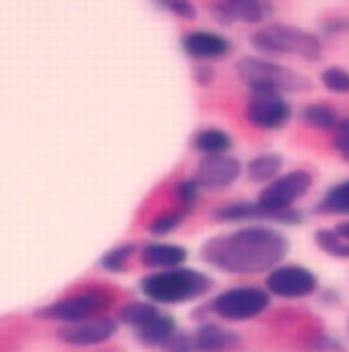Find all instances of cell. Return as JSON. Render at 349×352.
Instances as JSON below:
<instances>
[{
    "mask_svg": "<svg viewBox=\"0 0 349 352\" xmlns=\"http://www.w3.org/2000/svg\"><path fill=\"white\" fill-rule=\"evenodd\" d=\"M289 238L273 224H243L202 246V260L232 276L270 273L286 260Z\"/></svg>",
    "mask_w": 349,
    "mask_h": 352,
    "instance_id": "1",
    "label": "cell"
},
{
    "mask_svg": "<svg viewBox=\"0 0 349 352\" xmlns=\"http://www.w3.org/2000/svg\"><path fill=\"white\" fill-rule=\"evenodd\" d=\"M314 175L308 170H289L281 173L273 183L262 186L257 205L264 213V221L273 224H303V213L297 210V202L311 191Z\"/></svg>",
    "mask_w": 349,
    "mask_h": 352,
    "instance_id": "2",
    "label": "cell"
},
{
    "mask_svg": "<svg viewBox=\"0 0 349 352\" xmlns=\"http://www.w3.org/2000/svg\"><path fill=\"white\" fill-rule=\"evenodd\" d=\"M235 72L240 82L249 88V96H284V93H303L311 88V82L303 74L262 55L240 58L235 63Z\"/></svg>",
    "mask_w": 349,
    "mask_h": 352,
    "instance_id": "3",
    "label": "cell"
},
{
    "mask_svg": "<svg viewBox=\"0 0 349 352\" xmlns=\"http://www.w3.org/2000/svg\"><path fill=\"white\" fill-rule=\"evenodd\" d=\"M251 47L262 58H300V60H319L322 58V38L311 30L295 25H262L251 33Z\"/></svg>",
    "mask_w": 349,
    "mask_h": 352,
    "instance_id": "4",
    "label": "cell"
},
{
    "mask_svg": "<svg viewBox=\"0 0 349 352\" xmlns=\"http://www.w3.org/2000/svg\"><path fill=\"white\" fill-rule=\"evenodd\" d=\"M139 289L153 303H185L207 295L213 289V278L194 267H172L145 276L139 281Z\"/></svg>",
    "mask_w": 349,
    "mask_h": 352,
    "instance_id": "5",
    "label": "cell"
},
{
    "mask_svg": "<svg viewBox=\"0 0 349 352\" xmlns=\"http://www.w3.org/2000/svg\"><path fill=\"white\" fill-rule=\"evenodd\" d=\"M270 298L273 295L264 287L240 284V287H229L218 292L213 298V311L227 322H249L270 309Z\"/></svg>",
    "mask_w": 349,
    "mask_h": 352,
    "instance_id": "6",
    "label": "cell"
},
{
    "mask_svg": "<svg viewBox=\"0 0 349 352\" xmlns=\"http://www.w3.org/2000/svg\"><path fill=\"white\" fill-rule=\"evenodd\" d=\"M264 289L281 300H303L319 292V278L300 263H281L264 276Z\"/></svg>",
    "mask_w": 349,
    "mask_h": 352,
    "instance_id": "7",
    "label": "cell"
},
{
    "mask_svg": "<svg viewBox=\"0 0 349 352\" xmlns=\"http://www.w3.org/2000/svg\"><path fill=\"white\" fill-rule=\"evenodd\" d=\"M109 303H112L109 292H104V289H85V292H77V295H69V298H60V300L44 306L38 311V317L71 325V322H82V320H90V317H98L101 311L109 309Z\"/></svg>",
    "mask_w": 349,
    "mask_h": 352,
    "instance_id": "8",
    "label": "cell"
},
{
    "mask_svg": "<svg viewBox=\"0 0 349 352\" xmlns=\"http://www.w3.org/2000/svg\"><path fill=\"white\" fill-rule=\"evenodd\" d=\"M292 115H295V109L284 96H249L246 120L254 129H262V131L284 129L292 120Z\"/></svg>",
    "mask_w": 349,
    "mask_h": 352,
    "instance_id": "9",
    "label": "cell"
},
{
    "mask_svg": "<svg viewBox=\"0 0 349 352\" xmlns=\"http://www.w3.org/2000/svg\"><path fill=\"white\" fill-rule=\"evenodd\" d=\"M243 173V164L240 159L229 156V153H221V156H202V162L196 164V173L194 180L207 188V191H221V188H229Z\"/></svg>",
    "mask_w": 349,
    "mask_h": 352,
    "instance_id": "10",
    "label": "cell"
},
{
    "mask_svg": "<svg viewBox=\"0 0 349 352\" xmlns=\"http://www.w3.org/2000/svg\"><path fill=\"white\" fill-rule=\"evenodd\" d=\"M183 52L194 60H221L232 52V41L213 30H188L180 38Z\"/></svg>",
    "mask_w": 349,
    "mask_h": 352,
    "instance_id": "11",
    "label": "cell"
},
{
    "mask_svg": "<svg viewBox=\"0 0 349 352\" xmlns=\"http://www.w3.org/2000/svg\"><path fill=\"white\" fill-rule=\"evenodd\" d=\"M117 331V322L109 317H90L82 322H71L60 328V339L66 344H77V347H87V344H101L106 339H112Z\"/></svg>",
    "mask_w": 349,
    "mask_h": 352,
    "instance_id": "12",
    "label": "cell"
},
{
    "mask_svg": "<svg viewBox=\"0 0 349 352\" xmlns=\"http://www.w3.org/2000/svg\"><path fill=\"white\" fill-rule=\"evenodd\" d=\"M210 14L221 25H232V22L260 25L270 14V6H267V0H218V3H213Z\"/></svg>",
    "mask_w": 349,
    "mask_h": 352,
    "instance_id": "13",
    "label": "cell"
},
{
    "mask_svg": "<svg viewBox=\"0 0 349 352\" xmlns=\"http://www.w3.org/2000/svg\"><path fill=\"white\" fill-rule=\"evenodd\" d=\"M240 344V336L218 322H205L194 333V347L196 352H229Z\"/></svg>",
    "mask_w": 349,
    "mask_h": 352,
    "instance_id": "14",
    "label": "cell"
},
{
    "mask_svg": "<svg viewBox=\"0 0 349 352\" xmlns=\"http://www.w3.org/2000/svg\"><path fill=\"white\" fill-rule=\"evenodd\" d=\"M314 243L322 254L336 257V260H349V219L336 221L333 227H322L314 232Z\"/></svg>",
    "mask_w": 349,
    "mask_h": 352,
    "instance_id": "15",
    "label": "cell"
},
{
    "mask_svg": "<svg viewBox=\"0 0 349 352\" xmlns=\"http://www.w3.org/2000/svg\"><path fill=\"white\" fill-rule=\"evenodd\" d=\"M185 257H188V252L183 246H174V243H148L142 249V263L148 267H159V270L183 267Z\"/></svg>",
    "mask_w": 349,
    "mask_h": 352,
    "instance_id": "16",
    "label": "cell"
},
{
    "mask_svg": "<svg viewBox=\"0 0 349 352\" xmlns=\"http://www.w3.org/2000/svg\"><path fill=\"white\" fill-rule=\"evenodd\" d=\"M300 120H303L308 129L333 134L336 126L341 123V115H339L330 104H325V101H311V104H306V107L300 109Z\"/></svg>",
    "mask_w": 349,
    "mask_h": 352,
    "instance_id": "17",
    "label": "cell"
},
{
    "mask_svg": "<svg viewBox=\"0 0 349 352\" xmlns=\"http://www.w3.org/2000/svg\"><path fill=\"white\" fill-rule=\"evenodd\" d=\"M213 219L229 221V224H246V221L260 224V221H264V213H262V208L257 205V199H254V202L238 199V202H229V205L216 208V210H213Z\"/></svg>",
    "mask_w": 349,
    "mask_h": 352,
    "instance_id": "18",
    "label": "cell"
},
{
    "mask_svg": "<svg viewBox=\"0 0 349 352\" xmlns=\"http://www.w3.org/2000/svg\"><path fill=\"white\" fill-rule=\"evenodd\" d=\"M317 213L319 216H339V219H349V177L333 183L322 199L317 202Z\"/></svg>",
    "mask_w": 349,
    "mask_h": 352,
    "instance_id": "19",
    "label": "cell"
},
{
    "mask_svg": "<svg viewBox=\"0 0 349 352\" xmlns=\"http://www.w3.org/2000/svg\"><path fill=\"white\" fill-rule=\"evenodd\" d=\"M281 170H284V156L281 153H260V156H254L249 162L246 175H249L251 183L267 186V183H273L275 177L281 175Z\"/></svg>",
    "mask_w": 349,
    "mask_h": 352,
    "instance_id": "20",
    "label": "cell"
},
{
    "mask_svg": "<svg viewBox=\"0 0 349 352\" xmlns=\"http://www.w3.org/2000/svg\"><path fill=\"white\" fill-rule=\"evenodd\" d=\"M174 333H177L174 320L172 317H167V314H159V317H156V320H150L148 325L137 328L139 342H142V344H148V347H167Z\"/></svg>",
    "mask_w": 349,
    "mask_h": 352,
    "instance_id": "21",
    "label": "cell"
},
{
    "mask_svg": "<svg viewBox=\"0 0 349 352\" xmlns=\"http://www.w3.org/2000/svg\"><path fill=\"white\" fill-rule=\"evenodd\" d=\"M194 151L205 153V156H221V153H229L232 151V137L224 131V129H202L194 134L191 140Z\"/></svg>",
    "mask_w": 349,
    "mask_h": 352,
    "instance_id": "22",
    "label": "cell"
},
{
    "mask_svg": "<svg viewBox=\"0 0 349 352\" xmlns=\"http://www.w3.org/2000/svg\"><path fill=\"white\" fill-rule=\"evenodd\" d=\"M159 314H161V311H159L156 306H150V303H128V306L120 309V320L128 322V325H134V328L148 325V322L156 320Z\"/></svg>",
    "mask_w": 349,
    "mask_h": 352,
    "instance_id": "23",
    "label": "cell"
},
{
    "mask_svg": "<svg viewBox=\"0 0 349 352\" xmlns=\"http://www.w3.org/2000/svg\"><path fill=\"white\" fill-rule=\"evenodd\" d=\"M319 82L328 93H336V96H349V69L344 66H328L322 74H319Z\"/></svg>",
    "mask_w": 349,
    "mask_h": 352,
    "instance_id": "24",
    "label": "cell"
},
{
    "mask_svg": "<svg viewBox=\"0 0 349 352\" xmlns=\"http://www.w3.org/2000/svg\"><path fill=\"white\" fill-rule=\"evenodd\" d=\"M131 254H134V246L131 243H120V246H115V249H109L104 257H101V267L104 270H112V273H123L126 270V265L131 260Z\"/></svg>",
    "mask_w": 349,
    "mask_h": 352,
    "instance_id": "25",
    "label": "cell"
},
{
    "mask_svg": "<svg viewBox=\"0 0 349 352\" xmlns=\"http://www.w3.org/2000/svg\"><path fill=\"white\" fill-rule=\"evenodd\" d=\"M199 188H202V186H199L194 177H188V180H177V183H174V199H177L180 210H188V208L196 205V199H199Z\"/></svg>",
    "mask_w": 349,
    "mask_h": 352,
    "instance_id": "26",
    "label": "cell"
},
{
    "mask_svg": "<svg viewBox=\"0 0 349 352\" xmlns=\"http://www.w3.org/2000/svg\"><path fill=\"white\" fill-rule=\"evenodd\" d=\"M183 216H185V210L161 213V216H156V219L148 224V230H150L153 235H167V232H172V230H177V227L183 224Z\"/></svg>",
    "mask_w": 349,
    "mask_h": 352,
    "instance_id": "27",
    "label": "cell"
},
{
    "mask_svg": "<svg viewBox=\"0 0 349 352\" xmlns=\"http://www.w3.org/2000/svg\"><path fill=\"white\" fill-rule=\"evenodd\" d=\"M330 137H333V151L349 164V118H341V123L336 126Z\"/></svg>",
    "mask_w": 349,
    "mask_h": 352,
    "instance_id": "28",
    "label": "cell"
},
{
    "mask_svg": "<svg viewBox=\"0 0 349 352\" xmlns=\"http://www.w3.org/2000/svg\"><path fill=\"white\" fill-rule=\"evenodd\" d=\"M164 8H170L174 16H180V19H194L196 16V6L191 0H167Z\"/></svg>",
    "mask_w": 349,
    "mask_h": 352,
    "instance_id": "29",
    "label": "cell"
},
{
    "mask_svg": "<svg viewBox=\"0 0 349 352\" xmlns=\"http://www.w3.org/2000/svg\"><path fill=\"white\" fill-rule=\"evenodd\" d=\"M164 352H196V347H194V336L174 333L172 339H170V344L164 347Z\"/></svg>",
    "mask_w": 349,
    "mask_h": 352,
    "instance_id": "30",
    "label": "cell"
},
{
    "mask_svg": "<svg viewBox=\"0 0 349 352\" xmlns=\"http://www.w3.org/2000/svg\"><path fill=\"white\" fill-rule=\"evenodd\" d=\"M194 80L202 82V85H210V82H213V69H210V66H199V69L194 72Z\"/></svg>",
    "mask_w": 349,
    "mask_h": 352,
    "instance_id": "31",
    "label": "cell"
},
{
    "mask_svg": "<svg viewBox=\"0 0 349 352\" xmlns=\"http://www.w3.org/2000/svg\"><path fill=\"white\" fill-rule=\"evenodd\" d=\"M325 30L328 33H344V30H349V19H330L325 25Z\"/></svg>",
    "mask_w": 349,
    "mask_h": 352,
    "instance_id": "32",
    "label": "cell"
},
{
    "mask_svg": "<svg viewBox=\"0 0 349 352\" xmlns=\"http://www.w3.org/2000/svg\"><path fill=\"white\" fill-rule=\"evenodd\" d=\"M159 3H161V6H164V3H167V0H159Z\"/></svg>",
    "mask_w": 349,
    "mask_h": 352,
    "instance_id": "33",
    "label": "cell"
}]
</instances>
